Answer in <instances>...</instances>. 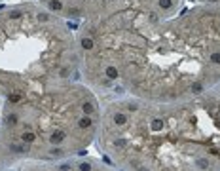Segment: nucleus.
<instances>
[{
	"mask_svg": "<svg viewBox=\"0 0 220 171\" xmlns=\"http://www.w3.org/2000/svg\"><path fill=\"white\" fill-rule=\"evenodd\" d=\"M82 80L146 103H190L220 84V6L169 17H120L78 27Z\"/></svg>",
	"mask_w": 220,
	"mask_h": 171,
	"instance_id": "f257e3e1",
	"label": "nucleus"
},
{
	"mask_svg": "<svg viewBox=\"0 0 220 171\" xmlns=\"http://www.w3.org/2000/svg\"><path fill=\"white\" fill-rule=\"evenodd\" d=\"M101 146L125 171H220V146L194 101L120 99L101 112Z\"/></svg>",
	"mask_w": 220,
	"mask_h": 171,
	"instance_id": "f03ea898",
	"label": "nucleus"
},
{
	"mask_svg": "<svg viewBox=\"0 0 220 171\" xmlns=\"http://www.w3.org/2000/svg\"><path fill=\"white\" fill-rule=\"evenodd\" d=\"M101 103L83 80L57 84L0 107V169L19 162L47 164L80 154L97 137Z\"/></svg>",
	"mask_w": 220,
	"mask_h": 171,
	"instance_id": "7ed1b4c3",
	"label": "nucleus"
},
{
	"mask_svg": "<svg viewBox=\"0 0 220 171\" xmlns=\"http://www.w3.org/2000/svg\"><path fill=\"white\" fill-rule=\"evenodd\" d=\"M38 4L83 27L118 17H169L182 10L184 0H38Z\"/></svg>",
	"mask_w": 220,
	"mask_h": 171,
	"instance_id": "20e7f679",
	"label": "nucleus"
},
{
	"mask_svg": "<svg viewBox=\"0 0 220 171\" xmlns=\"http://www.w3.org/2000/svg\"><path fill=\"white\" fill-rule=\"evenodd\" d=\"M194 105L201 116L205 129L220 145V84L211 91L203 93L201 97L194 99Z\"/></svg>",
	"mask_w": 220,
	"mask_h": 171,
	"instance_id": "39448f33",
	"label": "nucleus"
},
{
	"mask_svg": "<svg viewBox=\"0 0 220 171\" xmlns=\"http://www.w3.org/2000/svg\"><path fill=\"white\" fill-rule=\"evenodd\" d=\"M29 171H105L103 167L91 164V162H82V164H59V162H47V164L34 165Z\"/></svg>",
	"mask_w": 220,
	"mask_h": 171,
	"instance_id": "423d86ee",
	"label": "nucleus"
},
{
	"mask_svg": "<svg viewBox=\"0 0 220 171\" xmlns=\"http://www.w3.org/2000/svg\"><path fill=\"white\" fill-rule=\"evenodd\" d=\"M197 4H207V6H220V0H197Z\"/></svg>",
	"mask_w": 220,
	"mask_h": 171,
	"instance_id": "0eeeda50",
	"label": "nucleus"
}]
</instances>
